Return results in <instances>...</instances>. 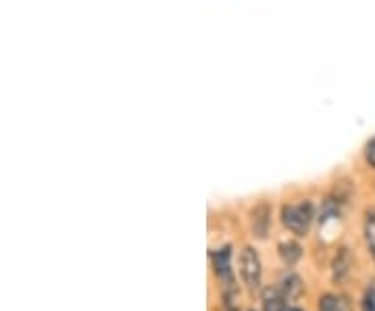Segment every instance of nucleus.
Segmentation results:
<instances>
[{"label":"nucleus","instance_id":"nucleus-1","mask_svg":"<svg viewBox=\"0 0 375 311\" xmlns=\"http://www.w3.org/2000/svg\"><path fill=\"white\" fill-rule=\"evenodd\" d=\"M282 222L292 234L304 236L313 222V205L308 200H302L296 205H286L282 209Z\"/></svg>","mask_w":375,"mask_h":311},{"label":"nucleus","instance_id":"nucleus-2","mask_svg":"<svg viewBox=\"0 0 375 311\" xmlns=\"http://www.w3.org/2000/svg\"><path fill=\"white\" fill-rule=\"evenodd\" d=\"M240 276L250 290L261 288V259H259V253L253 247H244L242 253H240Z\"/></svg>","mask_w":375,"mask_h":311},{"label":"nucleus","instance_id":"nucleus-3","mask_svg":"<svg viewBox=\"0 0 375 311\" xmlns=\"http://www.w3.org/2000/svg\"><path fill=\"white\" fill-rule=\"evenodd\" d=\"M211 261H213V270L217 273V278L221 280L224 286H233V272H231V251L229 247L217 249L211 253Z\"/></svg>","mask_w":375,"mask_h":311},{"label":"nucleus","instance_id":"nucleus-4","mask_svg":"<svg viewBox=\"0 0 375 311\" xmlns=\"http://www.w3.org/2000/svg\"><path fill=\"white\" fill-rule=\"evenodd\" d=\"M262 310L265 311H288V299L279 288H265L262 290Z\"/></svg>","mask_w":375,"mask_h":311},{"label":"nucleus","instance_id":"nucleus-5","mask_svg":"<svg viewBox=\"0 0 375 311\" xmlns=\"http://www.w3.org/2000/svg\"><path fill=\"white\" fill-rule=\"evenodd\" d=\"M269 215H271V209H269L267 203H261L259 207H255V211H253V232L257 234V238L267 236L269 224H271Z\"/></svg>","mask_w":375,"mask_h":311},{"label":"nucleus","instance_id":"nucleus-6","mask_svg":"<svg viewBox=\"0 0 375 311\" xmlns=\"http://www.w3.org/2000/svg\"><path fill=\"white\" fill-rule=\"evenodd\" d=\"M300 255H302V249H300L296 242L290 240V242H282L279 244V257L284 259L286 266H294L300 259Z\"/></svg>","mask_w":375,"mask_h":311},{"label":"nucleus","instance_id":"nucleus-7","mask_svg":"<svg viewBox=\"0 0 375 311\" xmlns=\"http://www.w3.org/2000/svg\"><path fill=\"white\" fill-rule=\"evenodd\" d=\"M350 266H352V259H350L348 249H340L336 261H334V278H336V280H342V278L348 273Z\"/></svg>","mask_w":375,"mask_h":311},{"label":"nucleus","instance_id":"nucleus-8","mask_svg":"<svg viewBox=\"0 0 375 311\" xmlns=\"http://www.w3.org/2000/svg\"><path fill=\"white\" fill-rule=\"evenodd\" d=\"M363 236H365V242H367V249H369L371 257L375 259V213H367V215H365Z\"/></svg>","mask_w":375,"mask_h":311},{"label":"nucleus","instance_id":"nucleus-9","mask_svg":"<svg viewBox=\"0 0 375 311\" xmlns=\"http://www.w3.org/2000/svg\"><path fill=\"white\" fill-rule=\"evenodd\" d=\"M319 311H348V303L338 295H323L319 301Z\"/></svg>","mask_w":375,"mask_h":311},{"label":"nucleus","instance_id":"nucleus-10","mask_svg":"<svg viewBox=\"0 0 375 311\" xmlns=\"http://www.w3.org/2000/svg\"><path fill=\"white\" fill-rule=\"evenodd\" d=\"M300 290H302V284H300L299 276L290 273V276H286V278H284L282 293L286 295V299H288V301H290V299H294V297H299Z\"/></svg>","mask_w":375,"mask_h":311},{"label":"nucleus","instance_id":"nucleus-11","mask_svg":"<svg viewBox=\"0 0 375 311\" xmlns=\"http://www.w3.org/2000/svg\"><path fill=\"white\" fill-rule=\"evenodd\" d=\"M363 311H375V280L369 282V286L363 295Z\"/></svg>","mask_w":375,"mask_h":311},{"label":"nucleus","instance_id":"nucleus-12","mask_svg":"<svg viewBox=\"0 0 375 311\" xmlns=\"http://www.w3.org/2000/svg\"><path fill=\"white\" fill-rule=\"evenodd\" d=\"M365 161H367L369 167H374L375 169V136L367 142V147H365Z\"/></svg>","mask_w":375,"mask_h":311},{"label":"nucleus","instance_id":"nucleus-13","mask_svg":"<svg viewBox=\"0 0 375 311\" xmlns=\"http://www.w3.org/2000/svg\"><path fill=\"white\" fill-rule=\"evenodd\" d=\"M288 311H300V310H299V307H290V310H288Z\"/></svg>","mask_w":375,"mask_h":311}]
</instances>
